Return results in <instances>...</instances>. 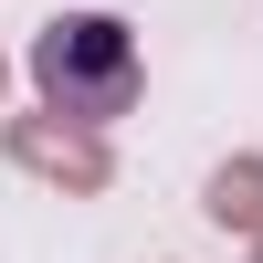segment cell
Here are the masks:
<instances>
[{
    "label": "cell",
    "mask_w": 263,
    "mask_h": 263,
    "mask_svg": "<svg viewBox=\"0 0 263 263\" xmlns=\"http://www.w3.org/2000/svg\"><path fill=\"white\" fill-rule=\"evenodd\" d=\"M242 253H253V263H263V232H253V242H242Z\"/></svg>",
    "instance_id": "5"
},
{
    "label": "cell",
    "mask_w": 263,
    "mask_h": 263,
    "mask_svg": "<svg viewBox=\"0 0 263 263\" xmlns=\"http://www.w3.org/2000/svg\"><path fill=\"white\" fill-rule=\"evenodd\" d=\"M0 105H11V53H0Z\"/></svg>",
    "instance_id": "4"
},
{
    "label": "cell",
    "mask_w": 263,
    "mask_h": 263,
    "mask_svg": "<svg viewBox=\"0 0 263 263\" xmlns=\"http://www.w3.org/2000/svg\"><path fill=\"white\" fill-rule=\"evenodd\" d=\"M0 147H11L21 179L63 190V200H95V190H116V147H105V126H74L53 116V105H32V116H0Z\"/></svg>",
    "instance_id": "2"
},
{
    "label": "cell",
    "mask_w": 263,
    "mask_h": 263,
    "mask_svg": "<svg viewBox=\"0 0 263 263\" xmlns=\"http://www.w3.org/2000/svg\"><path fill=\"white\" fill-rule=\"evenodd\" d=\"M21 63H32V95L53 116H74V126H116L147 95V53H137V32L116 11H53Z\"/></svg>",
    "instance_id": "1"
},
{
    "label": "cell",
    "mask_w": 263,
    "mask_h": 263,
    "mask_svg": "<svg viewBox=\"0 0 263 263\" xmlns=\"http://www.w3.org/2000/svg\"><path fill=\"white\" fill-rule=\"evenodd\" d=\"M200 211L253 242V232H263V147H232V158L211 168V179H200Z\"/></svg>",
    "instance_id": "3"
}]
</instances>
